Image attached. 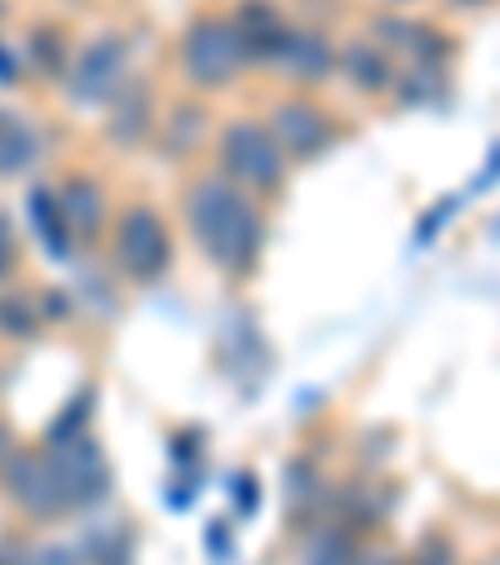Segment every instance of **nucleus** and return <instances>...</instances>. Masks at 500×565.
<instances>
[{
  "instance_id": "nucleus-8",
  "label": "nucleus",
  "mask_w": 500,
  "mask_h": 565,
  "mask_svg": "<svg viewBox=\"0 0 500 565\" xmlns=\"http://www.w3.org/2000/svg\"><path fill=\"white\" fill-rule=\"evenodd\" d=\"M55 470L65 480V495H71V511H91L110 495V460L106 450L91 436H71V440H45Z\"/></svg>"
},
{
  "instance_id": "nucleus-18",
  "label": "nucleus",
  "mask_w": 500,
  "mask_h": 565,
  "mask_svg": "<svg viewBox=\"0 0 500 565\" xmlns=\"http://www.w3.org/2000/svg\"><path fill=\"white\" fill-rule=\"evenodd\" d=\"M310 565H361V551L345 531H326L316 545H310Z\"/></svg>"
},
{
  "instance_id": "nucleus-6",
  "label": "nucleus",
  "mask_w": 500,
  "mask_h": 565,
  "mask_svg": "<svg viewBox=\"0 0 500 565\" xmlns=\"http://www.w3.org/2000/svg\"><path fill=\"white\" fill-rule=\"evenodd\" d=\"M0 491L11 495V505L31 521H61L71 515V495H65V480L55 470L51 450H15L0 470Z\"/></svg>"
},
{
  "instance_id": "nucleus-2",
  "label": "nucleus",
  "mask_w": 500,
  "mask_h": 565,
  "mask_svg": "<svg viewBox=\"0 0 500 565\" xmlns=\"http://www.w3.org/2000/svg\"><path fill=\"white\" fill-rule=\"evenodd\" d=\"M175 65H181V81L201 96H221L245 75L251 55L241 45V31H235L231 15L205 11L195 15L181 31V45H175Z\"/></svg>"
},
{
  "instance_id": "nucleus-16",
  "label": "nucleus",
  "mask_w": 500,
  "mask_h": 565,
  "mask_svg": "<svg viewBox=\"0 0 500 565\" xmlns=\"http://www.w3.org/2000/svg\"><path fill=\"white\" fill-rule=\"evenodd\" d=\"M31 225H35V235L45 241V256L51 260H71L75 256V231H71V221H65V205H61V195L55 191H41V185L31 191Z\"/></svg>"
},
{
  "instance_id": "nucleus-15",
  "label": "nucleus",
  "mask_w": 500,
  "mask_h": 565,
  "mask_svg": "<svg viewBox=\"0 0 500 565\" xmlns=\"http://www.w3.org/2000/svg\"><path fill=\"white\" fill-rule=\"evenodd\" d=\"M41 160V136L25 116L15 110H0V181H11V175H25Z\"/></svg>"
},
{
  "instance_id": "nucleus-4",
  "label": "nucleus",
  "mask_w": 500,
  "mask_h": 565,
  "mask_svg": "<svg viewBox=\"0 0 500 565\" xmlns=\"http://www.w3.org/2000/svg\"><path fill=\"white\" fill-rule=\"evenodd\" d=\"M175 260V231L171 221L146 201H130L110 215V266L130 286H160Z\"/></svg>"
},
{
  "instance_id": "nucleus-11",
  "label": "nucleus",
  "mask_w": 500,
  "mask_h": 565,
  "mask_svg": "<svg viewBox=\"0 0 500 565\" xmlns=\"http://www.w3.org/2000/svg\"><path fill=\"white\" fill-rule=\"evenodd\" d=\"M231 21H235V31H241V45H245V55H251V65H276L290 31H296V25L280 15L276 0H241L231 11Z\"/></svg>"
},
{
  "instance_id": "nucleus-7",
  "label": "nucleus",
  "mask_w": 500,
  "mask_h": 565,
  "mask_svg": "<svg viewBox=\"0 0 500 565\" xmlns=\"http://www.w3.org/2000/svg\"><path fill=\"white\" fill-rule=\"evenodd\" d=\"M266 126L276 130V140L286 146L290 166H310V160H320L326 150L341 146V126H336V116H330L320 100H310L306 90L280 96L276 106H270Z\"/></svg>"
},
{
  "instance_id": "nucleus-14",
  "label": "nucleus",
  "mask_w": 500,
  "mask_h": 565,
  "mask_svg": "<svg viewBox=\"0 0 500 565\" xmlns=\"http://www.w3.org/2000/svg\"><path fill=\"white\" fill-rule=\"evenodd\" d=\"M61 205H65V221H71V231L81 235V241H91V235H100V225L110 221L106 211V191H100L91 175H65L61 191Z\"/></svg>"
},
{
  "instance_id": "nucleus-19",
  "label": "nucleus",
  "mask_w": 500,
  "mask_h": 565,
  "mask_svg": "<svg viewBox=\"0 0 500 565\" xmlns=\"http://www.w3.org/2000/svg\"><path fill=\"white\" fill-rule=\"evenodd\" d=\"M15 266H21V241H15V225L0 215V290L11 286Z\"/></svg>"
},
{
  "instance_id": "nucleus-20",
  "label": "nucleus",
  "mask_w": 500,
  "mask_h": 565,
  "mask_svg": "<svg viewBox=\"0 0 500 565\" xmlns=\"http://www.w3.org/2000/svg\"><path fill=\"white\" fill-rule=\"evenodd\" d=\"M0 470H6V460H0Z\"/></svg>"
},
{
  "instance_id": "nucleus-13",
  "label": "nucleus",
  "mask_w": 500,
  "mask_h": 565,
  "mask_svg": "<svg viewBox=\"0 0 500 565\" xmlns=\"http://www.w3.org/2000/svg\"><path fill=\"white\" fill-rule=\"evenodd\" d=\"M375 41L385 45L391 55H405L411 65H440L446 61V35L436 31V25L426 21H401V15H385V21H375Z\"/></svg>"
},
{
  "instance_id": "nucleus-12",
  "label": "nucleus",
  "mask_w": 500,
  "mask_h": 565,
  "mask_svg": "<svg viewBox=\"0 0 500 565\" xmlns=\"http://www.w3.org/2000/svg\"><path fill=\"white\" fill-rule=\"evenodd\" d=\"M341 81L355 96H385V90H395L401 75H395V55L375 35H355L341 45Z\"/></svg>"
},
{
  "instance_id": "nucleus-1",
  "label": "nucleus",
  "mask_w": 500,
  "mask_h": 565,
  "mask_svg": "<svg viewBox=\"0 0 500 565\" xmlns=\"http://www.w3.org/2000/svg\"><path fill=\"white\" fill-rule=\"evenodd\" d=\"M181 221L191 246L215 266L221 276L245 280L266 256V211L260 195L235 185L225 171H205L185 181L181 191Z\"/></svg>"
},
{
  "instance_id": "nucleus-5",
  "label": "nucleus",
  "mask_w": 500,
  "mask_h": 565,
  "mask_svg": "<svg viewBox=\"0 0 500 565\" xmlns=\"http://www.w3.org/2000/svg\"><path fill=\"white\" fill-rule=\"evenodd\" d=\"M126 81H130L126 35L100 31L71 55V65H65V75H61V96L71 110H106L110 100L126 90Z\"/></svg>"
},
{
  "instance_id": "nucleus-3",
  "label": "nucleus",
  "mask_w": 500,
  "mask_h": 565,
  "mask_svg": "<svg viewBox=\"0 0 500 565\" xmlns=\"http://www.w3.org/2000/svg\"><path fill=\"white\" fill-rule=\"evenodd\" d=\"M215 171H225L235 185H245V191H256L260 201H266V195L286 191L290 156L266 120L235 116V120H225L221 136H215Z\"/></svg>"
},
{
  "instance_id": "nucleus-10",
  "label": "nucleus",
  "mask_w": 500,
  "mask_h": 565,
  "mask_svg": "<svg viewBox=\"0 0 500 565\" xmlns=\"http://www.w3.org/2000/svg\"><path fill=\"white\" fill-rule=\"evenodd\" d=\"M156 130H160L156 86H150L146 75H130L126 90L106 106V140L120 150H136V146H146Z\"/></svg>"
},
{
  "instance_id": "nucleus-17",
  "label": "nucleus",
  "mask_w": 500,
  "mask_h": 565,
  "mask_svg": "<svg viewBox=\"0 0 500 565\" xmlns=\"http://www.w3.org/2000/svg\"><path fill=\"white\" fill-rule=\"evenodd\" d=\"M45 326V300L31 290H0V335L6 341H35Z\"/></svg>"
},
{
  "instance_id": "nucleus-9",
  "label": "nucleus",
  "mask_w": 500,
  "mask_h": 565,
  "mask_svg": "<svg viewBox=\"0 0 500 565\" xmlns=\"http://www.w3.org/2000/svg\"><path fill=\"white\" fill-rule=\"evenodd\" d=\"M276 71L286 75L296 90H316L341 75V45L330 41L326 31H316V25H296L276 61Z\"/></svg>"
}]
</instances>
